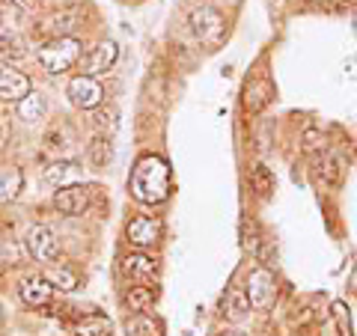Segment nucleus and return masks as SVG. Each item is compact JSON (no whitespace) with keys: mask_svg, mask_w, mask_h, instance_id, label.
Returning a JSON list of instances; mask_svg holds the SVG:
<instances>
[{"mask_svg":"<svg viewBox=\"0 0 357 336\" xmlns=\"http://www.w3.org/2000/svg\"><path fill=\"white\" fill-rule=\"evenodd\" d=\"M21 57V48L9 39V36H0V63H13Z\"/></svg>","mask_w":357,"mask_h":336,"instance_id":"30","label":"nucleus"},{"mask_svg":"<svg viewBox=\"0 0 357 336\" xmlns=\"http://www.w3.org/2000/svg\"><path fill=\"white\" fill-rule=\"evenodd\" d=\"M69 102L77 107V110H96V107H102L105 102V86L96 81L93 75H77L69 81Z\"/></svg>","mask_w":357,"mask_h":336,"instance_id":"7","label":"nucleus"},{"mask_svg":"<svg viewBox=\"0 0 357 336\" xmlns=\"http://www.w3.org/2000/svg\"><path fill=\"white\" fill-rule=\"evenodd\" d=\"M119 60V45L114 39H105V42H98L93 51L86 54V60H84V72L86 75H107L110 69L116 66Z\"/></svg>","mask_w":357,"mask_h":336,"instance_id":"12","label":"nucleus"},{"mask_svg":"<svg viewBox=\"0 0 357 336\" xmlns=\"http://www.w3.org/2000/svg\"><path fill=\"white\" fill-rule=\"evenodd\" d=\"M128 336H164V328L146 312H134V319H128Z\"/></svg>","mask_w":357,"mask_h":336,"instance_id":"23","label":"nucleus"},{"mask_svg":"<svg viewBox=\"0 0 357 336\" xmlns=\"http://www.w3.org/2000/svg\"><path fill=\"white\" fill-rule=\"evenodd\" d=\"M45 182L54 185V188H66V185H75L77 176H81V167L75 161H51L48 167L42 170Z\"/></svg>","mask_w":357,"mask_h":336,"instance_id":"16","label":"nucleus"},{"mask_svg":"<svg viewBox=\"0 0 357 336\" xmlns=\"http://www.w3.org/2000/svg\"><path fill=\"white\" fill-rule=\"evenodd\" d=\"M248 310H250L248 292H244V289H232L227 304H223V316H227L229 321H241L244 316H248Z\"/></svg>","mask_w":357,"mask_h":336,"instance_id":"24","label":"nucleus"},{"mask_svg":"<svg viewBox=\"0 0 357 336\" xmlns=\"http://www.w3.org/2000/svg\"><path fill=\"white\" fill-rule=\"evenodd\" d=\"M110 158H114V146H110V137L107 134H96L93 143L86 146V161L93 170H105V167L110 164Z\"/></svg>","mask_w":357,"mask_h":336,"instance_id":"18","label":"nucleus"},{"mask_svg":"<svg viewBox=\"0 0 357 336\" xmlns=\"http://www.w3.org/2000/svg\"><path fill=\"white\" fill-rule=\"evenodd\" d=\"M81 54H84V45L77 42L75 36H60V39L45 42L42 48L36 51V60L48 75H63V72H69L77 60H81Z\"/></svg>","mask_w":357,"mask_h":336,"instance_id":"2","label":"nucleus"},{"mask_svg":"<svg viewBox=\"0 0 357 336\" xmlns=\"http://www.w3.org/2000/svg\"><path fill=\"white\" fill-rule=\"evenodd\" d=\"M13 6H18V9H24V13H33V9L39 6V0H9Z\"/></svg>","mask_w":357,"mask_h":336,"instance_id":"31","label":"nucleus"},{"mask_svg":"<svg viewBox=\"0 0 357 336\" xmlns=\"http://www.w3.org/2000/svg\"><path fill=\"white\" fill-rule=\"evenodd\" d=\"M119 114H116V107H96V114H93V122H96V128H98V134H114L116 131V125H119V119H116Z\"/></svg>","mask_w":357,"mask_h":336,"instance_id":"25","label":"nucleus"},{"mask_svg":"<svg viewBox=\"0 0 357 336\" xmlns=\"http://www.w3.org/2000/svg\"><path fill=\"white\" fill-rule=\"evenodd\" d=\"M128 190L131 197L143 206H161L170 199V190H173V173L167 167L164 158L158 155H143L134 164V170L128 176Z\"/></svg>","mask_w":357,"mask_h":336,"instance_id":"1","label":"nucleus"},{"mask_svg":"<svg viewBox=\"0 0 357 336\" xmlns=\"http://www.w3.org/2000/svg\"><path fill=\"white\" fill-rule=\"evenodd\" d=\"M45 280L54 286V292H75L77 283H81L72 268H63V265L48 268V271H45Z\"/></svg>","mask_w":357,"mask_h":336,"instance_id":"22","label":"nucleus"},{"mask_svg":"<svg viewBox=\"0 0 357 336\" xmlns=\"http://www.w3.org/2000/svg\"><path fill=\"white\" fill-rule=\"evenodd\" d=\"M18 295L21 300H24L27 307H48L51 304V298H54V286L48 283L45 277H27L24 283L18 286Z\"/></svg>","mask_w":357,"mask_h":336,"instance_id":"13","label":"nucleus"},{"mask_svg":"<svg viewBox=\"0 0 357 336\" xmlns=\"http://www.w3.org/2000/svg\"><path fill=\"white\" fill-rule=\"evenodd\" d=\"M119 271L126 274L131 283H152V280H158V262H155L152 256H146V253L137 250V253L122 256Z\"/></svg>","mask_w":357,"mask_h":336,"instance_id":"11","label":"nucleus"},{"mask_svg":"<svg viewBox=\"0 0 357 336\" xmlns=\"http://www.w3.org/2000/svg\"><path fill=\"white\" fill-rule=\"evenodd\" d=\"M319 176H321V182L331 185V188L342 185V178H345V158L340 152H325V155H321Z\"/></svg>","mask_w":357,"mask_h":336,"instance_id":"17","label":"nucleus"},{"mask_svg":"<svg viewBox=\"0 0 357 336\" xmlns=\"http://www.w3.org/2000/svg\"><path fill=\"white\" fill-rule=\"evenodd\" d=\"M45 146H48L51 152L69 149V128H66V125H54L48 134H45Z\"/></svg>","mask_w":357,"mask_h":336,"instance_id":"28","label":"nucleus"},{"mask_svg":"<svg viewBox=\"0 0 357 336\" xmlns=\"http://www.w3.org/2000/svg\"><path fill=\"white\" fill-rule=\"evenodd\" d=\"M244 292H248L250 310H256V312H268V310L274 307V298H277V280H274V274L268 271L265 265H259V268H253V271L248 274Z\"/></svg>","mask_w":357,"mask_h":336,"instance_id":"4","label":"nucleus"},{"mask_svg":"<svg viewBox=\"0 0 357 336\" xmlns=\"http://www.w3.org/2000/svg\"><path fill=\"white\" fill-rule=\"evenodd\" d=\"M155 298H158V289H152V286H131L126 292V307L131 312H146L155 304Z\"/></svg>","mask_w":357,"mask_h":336,"instance_id":"21","label":"nucleus"},{"mask_svg":"<svg viewBox=\"0 0 357 336\" xmlns=\"http://www.w3.org/2000/svg\"><path fill=\"white\" fill-rule=\"evenodd\" d=\"M45 114H48V102H45V96L39 89H30L18 102V116L24 122H39V119H45Z\"/></svg>","mask_w":357,"mask_h":336,"instance_id":"19","label":"nucleus"},{"mask_svg":"<svg viewBox=\"0 0 357 336\" xmlns=\"http://www.w3.org/2000/svg\"><path fill=\"white\" fill-rule=\"evenodd\" d=\"M30 89H33V84L24 72H18L13 63H0V98H3V102L18 105Z\"/></svg>","mask_w":357,"mask_h":336,"instance_id":"10","label":"nucleus"},{"mask_svg":"<svg viewBox=\"0 0 357 336\" xmlns=\"http://www.w3.org/2000/svg\"><path fill=\"white\" fill-rule=\"evenodd\" d=\"M77 21H81V9H57L54 15L45 18L42 24V33L51 39H60V36H69V33L77 27Z\"/></svg>","mask_w":357,"mask_h":336,"instance_id":"14","label":"nucleus"},{"mask_svg":"<svg viewBox=\"0 0 357 336\" xmlns=\"http://www.w3.org/2000/svg\"><path fill=\"white\" fill-rule=\"evenodd\" d=\"M24 247H27L30 259L39 262V265H51V262L60 259V241H57V235H54L48 227H42V223H36V227L27 229Z\"/></svg>","mask_w":357,"mask_h":336,"instance_id":"5","label":"nucleus"},{"mask_svg":"<svg viewBox=\"0 0 357 336\" xmlns=\"http://www.w3.org/2000/svg\"><path fill=\"white\" fill-rule=\"evenodd\" d=\"M301 143H304L307 155H325V137H321V131H316V128H307Z\"/></svg>","mask_w":357,"mask_h":336,"instance_id":"29","label":"nucleus"},{"mask_svg":"<svg viewBox=\"0 0 357 336\" xmlns=\"http://www.w3.org/2000/svg\"><path fill=\"white\" fill-rule=\"evenodd\" d=\"M161 220L158 217H149V215H137L126 223V241L131 247L137 250H146V247H155V244L161 241Z\"/></svg>","mask_w":357,"mask_h":336,"instance_id":"8","label":"nucleus"},{"mask_svg":"<svg viewBox=\"0 0 357 336\" xmlns=\"http://www.w3.org/2000/svg\"><path fill=\"white\" fill-rule=\"evenodd\" d=\"M331 312H333V321H337L340 336H354V333H351V312H349V304H345V300H333Z\"/></svg>","mask_w":357,"mask_h":336,"instance_id":"26","label":"nucleus"},{"mask_svg":"<svg viewBox=\"0 0 357 336\" xmlns=\"http://www.w3.org/2000/svg\"><path fill=\"white\" fill-rule=\"evenodd\" d=\"M340 3H342V6H351V3H357V0H340Z\"/></svg>","mask_w":357,"mask_h":336,"instance_id":"33","label":"nucleus"},{"mask_svg":"<svg viewBox=\"0 0 357 336\" xmlns=\"http://www.w3.org/2000/svg\"><path fill=\"white\" fill-rule=\"evenodd\" d=\"M271 98H274V84H271V77H265V75H256L250 77L248 84H244V93H241V105L248 114H262V110L271 105Z\"/></svg>","mask_w":357,"mask_h":336,"instance_id":"9","label":"nucleus"},{"mask_svg":"<svg viewBox=\"0 0 357 336\" xmlns=\"http://www.w3.org/2000/svg\"><path fill=\"white\" fill-rule=\"evenodd\" d=\"M248 178H250V190H253V194L259 197V199H268V197L274 194V173L268 170L265 164H253Z\"/></svg>","mask_w":357,"mask_h":336,"instance_id":"20","label":"nucleus"},{"mask_svg":"<svg viewBox=\"0 0 357 336\" xmlns=\"http://www.w3.org/2000/svg\"><path fill=\"white\" fill-rule=\"evenodd\" d=\"M188 24H191L197 42L203 45L206 51H218L223 45V39H227V18H223L215 6H197V9H191Z\"/></svg>","mask_w":357,"mask_h":336,"instance_id":"3","label":"nucleus"},{"mask_svg":"<svg viewBox=\"0 0 357 336\" xmlns=\"http://www.w3.org/2000/svg\"><path fill=\"white\" fill-rule=\"evenodd\" d=\"M75 336H114V321L102 312H86L72 324Z\"/></svg>","mask_w":357,"mask_h":336,"instance_id":"15","label":"nucleus"},{"mask_svg":"<svg viewBox=\"0 0 357 336\" xmlns=\"http://www.w3.org/2000/svg\"><path fill=\"white\" fill-rule=\"evenodd\" d=\"M6 229V223H3V217H0V232H3Z\"/></svg>","mask_w":357,"mask_h":336,"instance_id":"34","label":"nucleus"},{"mask_svg":"<svg viewBox=\"0 0 357 336\" xmlns=\"http://www.w3.org/2000/svg\"><path fill=\"white\" fill-rule=\"evenodd\" d=\"M93 190L89 185H66V188H57V194H54V206H57L60 215H69V217H81L84 211H89L93 206Z\"/></svg>","mask_w":357,"mask_h":336,"instance_id":"6","label":"nucleus"},{"mask_svg":"<svg viewBox=\"0 0 357 336\" xmlns=\"http://www.w3.org/2000/svg\"><path fill=\"white\" fill-rule=\"evenodd\" d=\"M21 182H24V178H21V173H18V170L6 173L3 178H0V199H3V203H9V199H15V197L21 194Z\"/></svg>","mask_w":357,"mask_h":336,"instance_id":"27","label":"nucleus"},{"mask_svg":"<svg viewBox=\"0 0 357 336\" xmlns=\"http://www.w3.org/2000/svg\"><path fill=\"white\" fill-rule=\"evenodd\" d=\"M220 336H244V333H238V330H223Z\"/></svg>","mask_w":357,"mask_h":336,"instance_id":"32","label":"nucleus"}]
</instances>
